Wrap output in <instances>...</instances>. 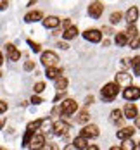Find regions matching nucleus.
Instances as JSON below:
<instances>
[{
    "label": "nucleus",
    "mask_w": 140,
    "mask_h": 150,
    "mask_svg": "<svg viewBox=\"0 0 140 150\" xmlns=\"http://www.w3.org/2000/svg\"><path fill=\"white\" fill-rule=\"evenodd\" d=\"M119 85L114 81V83H107V85H104L102 86V90H100V95H102V98L104 100H107V102H111V100H114L116 97H118V93H119Z\"/></svg>",
    "instance_id": "nucleus-1"
},
{
    "label": "nucleus",
    "mask_w": 140,
    "mask_h": 150,
    "mask_svg": "<svg viewBox=\"0 0 140 150\" xmlns=\"http://www.w3.org/2000/svg\"><path fill=\"white\" fill-rule=\"evenodd\" d=\"M61 112H62V114H66V116L76 114V112H78V102H76V100H73V98H66V100H62Z\"/></svg>",
    "instance_id": "nucleus-2"
},
{
    "label": "nucleus",
    "mask_w": 140,
    "mask_h": 150,
    "mask_svg": "<svg viewBox=\"0 0 140 150\" xmlns=\"http://www.w3.org/2000/svg\"><path fill=\"white\" fill-rule=\"evenodd\" d=\"M40 62L48 67V66H57V62H59V55L55 54V52H52V50H47L42 54V57H40Z\"/></svg>",
    "instance_id": "nucleus-3"
},
{
    "label": "nucleus",
    "mask_w": 140,
    "mask_h": 150,
    "mask_svg": "<svg viewBox=\"0 0 140 150\" xmlns=\"http://www.w3.org/2000/svg\"><path fill=\"white\" fill-rule=\"evenodd\" d=\"M69 129H71V126H69L66 121H57V122H54V126H52L54 135H57V136H66L69 133Z\"/></svg>",
    "instance_id": "nucleus-4"
},
{
    "label": "nucleus",
    "mask_w": 140,
    "mask_h": 150,
    "mask_svg": "<svg viewBox=\"0 0 140 150\" xmlns=\"http://www.w3.org/2000/svg\"><path fill=\"white\" fill-rule=\"evenodd\" d=\"M114 81L121 86V88H126V86H131V74H128V73H124V71H121V73H118L116 74V78H114Z\"/></svg>",
    "instance_id": "nucleus-5"
},
{
    "label": "nucleus",
    "mask_w": 140,
    "mask_h": 150,
    "mask_svg": "<svg viewBox=\"0 0 140 150\" xmlns=\"http://www.w3.org/2000/svg\"><path fill=\"white\" fill-rule=\"evenodd\" d=\"M83 38H85L87 42L99 43V42L102 40V31H99V30H87L85 33H83Z\"/></svg>",
    "instance_id": "nucleus-6"
},
{
    "label": "nucleus",
    "mask_w": 140,
    "mask_h": 150,
    "mask_svg": "<svg viewBox=\"0 0 140 150\" xmlns=\"http://www.w3.org/2000/svg\"><path fill=\"white\" fill-rule=\"evenodd\" d=\"M80 135L85 136L87 140H90V138H97V136H99V128H97L95 124H87V126L80 131Z\"/></svg>",
    "instance_id": "nucleus-7"
},
{
    "label": "nucleus",
    "mask_w": 140,
    "mask_h": 150,
    "mask_svg": "<svg viewBox=\"0 0 140 150\" xmlns=\"http://www.w3.org/2000/svg\"><path fill=\"white\" fill-rule=\"evenodd\" d=\"M123 97L126 98V100H139L140 98V88L139 86H126L123 91Z\"/></svg>",
    "instance_id": "nucleus-8"
},
{
    "label": "nucleus",
    "mask_w": 140,
    "mask_h": 150,
    "mask_svg": "<svg viewBox=\"0 0 140 150\" xmlns=\"http://www.w3.org/2000/svg\"><path fill=\"white\" fill-rule=\"evenodd\" d=\"M104 12V5L100 4V2H92L90 5H88V14L92 16L93 19H99L100 16Z\"/></svg>",
    "instance_id": "nucleus-9"
},
{
    "label": "nucleus",
    "mask_w": 140,
    "mask_h": 150,
    "mask_svg": "<svg viewBox=\"0 0 140 150\" xmlns=\"http://www.w3.org/2000/svg\"><path fill=\"white\" fill-rule=\"evenodd\" d=\"M124 117L126 119H135L137 116H139V109H137V105L135 104H131L130 100H128V104L124 105Z\"/></svg>",
    "instance_id": "nucleus-10"
},
{
    "label": "nucleus",
    "mask_w": 140,
    "mask_h": 150,
    "mask_svg": "<svg viewBox=\"0 0 140 150\" xmlns=\"http://www.w3.org/2000/svg\"><path fill=\"white\" fill-rule=\"evenodd\" d=\"M42 23H43V26L47 30H54V28H57L61 24V19L55 17V16H47L45 19H42Z\"/></svg>",
    "instance_id": "nucleus-11"
},
{
    "label": "nucleus",
    "mask_w": 140,
    "mask_h": 150,
    "mask_svg": "<svg viewBox=\"0 0 140 150\" xmlns=\"http://www.w3.org/2000/svg\"><path fill=\"white\" fill-rule=\"evenodd\" d=\"M5 50H7V57L12 60V62H16V60L21 59V52H19L12 43H7V45H5Z\"/></svg>",
    "instance_id": "nucleus-12"
},
{
    "label": "nucleus",
    "mask_w": 140,
    "mask_h": 150,
    "mask_svg": "<svg viewBox=\"0 0 140 150\" xmlns=\"http://www.w3.org/2000/svg\"><path fill=\"white\" fill-rule=\"evenodd\" d=\"M124 19H126V23H128V24H135V23H137V19H139V9H137V7H130V9L126 11Z\"/></svg>",
    "instance_id": "nucleus-13"
},
{
    "label": "nucleus",
    "mask_w": 140,
    "mask_h": 150,
    "mask_svg": "<svg viewBox=\"0 0 140 150\" xmlns=\"http://www.w3.org/2000/svg\"><path fill=\"white\" fill-rule=\"evenodd\" d=\"M45 76L48 79H57L59 76H62V69H59L57 66H48L45 69Z\"/></svg>",
    "instance_id": "nucleus-14"
},
{
    "label": "nucleus",
    "mask_w": 140,
    "mask_h": 150,
    "mask_svg": "<svg viewBox=\"0 0 140 150\" xmlns=\"http://www.w3.org/2000/svg\"><path fill=\"white\" fill-rule=\"evenodd\" d=\"M135 135V128H131V126H126V128H121L116 136L119 138V140H126V138H131V136Z\"/></svg>",
    "instance_id": "nucleus-15"
},
{
    "label": "nucleus",
    "mask_w": 140,
    "mask_h": 150,
    "mask_svg": "<svg viewBox=\"0 0 140 150\" xmlns=\"http://www.w3.org/2000/svg\"><path fill=\"white\" fill-rule=\"evenodd\" d=\"M31 149H43L45 147V136L43 135H35L33 136V140H31L30 143Z\"/></svg>",
    "instance_id": "nucleus-16"
},
{
    "label": "nucleus",
    "mask_w": 140,
    "mask_h": 150,
    "mask_svg": "<svg viewBox=\"0 0 140 150\" xmlns=\"http://www.w3.org/2000/svg\"><path fill=\"white\" fill-rule=\"evenodd\" d=\"M42 19H43V14L40 11H31V12H28V14L24 16L26 23H36V21H42Z\"/></svg>",
    "instance_id": "nucleus-17"
},
{
    "label": "nucleus",
    "mask_w": 140,
    "mask_h": 150,
    "mask_svg": "<svg viewBox=\"0 0 140 150\" xmlns=\"http://www.w3.org/2000/svg\"><path fill=\"white\" fill-rule=\"evenodd\" d=\"M76 35H78L76 26H68V28L64 30V33H62V38H64V40H73V38H76Z\"/></svg>",
    "instance_id": "nucleus-18"
},
{
    "label": "nucleus",
    "mask_w": 140,
    "mask_h": 150,
    "mask_svg": "<svg viewBox=\"0 0 140 150\" xmlns=\"http://www.w3.org/2000/svg\"><path fill=\"white\" fill-rule=\"evenodd\" d=\"M73 145H75V149H81V150H87V149H88V142H87V138H85V136H81V135L75 138Z\"/></svg>",
    "instance_id": "nucleus-19"
},
{
    "label": "nucleus",
    "mask_w": 140,
    "mask_h": 150,
    "mask_svg": "<svg viewBox=\"0 0 140 150\" xmlns=\"http://www.w3.org/2000/svg\"><path fill=\"white\" fill-rule=\"evenodd\" d=\"M128 35H126V31H121V33H118L116 35V45L118 47H124V45H128Z\"/></svg>",
    "instance_id": "nucleus-20"
},
{
    "label": "nucleus",
    "mask_w": 140,
    "mask_h": 150,
    "mask_svg": "<svg viewBox=\"0 0 140 150\" xmlns=\"http://www.w3.org/2000/svg\"><path fill=\"white\" fill-rule=\"evenodd\" d=\"M55 81V90L57 91H64L68 88V79L64 78V76H59L57 79H54Z\"/></svg>",
    "instance_id": "nucleus-21"
},
{
    "label": "nucleus",
    "mask_w": 140,
    "mask_h": 150,
    "mask_svg": "<svg viewBox=\"0 0 140 150\" xmlns=\"http://www.w3.org/2000/svg\"><path fill=\"white\" fill-rule=\"evenodd\" d=\"M76 122L78 124H85V122H88L90 121V116H88V112L87 110H80V112H76Z\"/></svg>",
    "instance_id": "nucleus-22"
},
{
    "label": "nucleus",
    "mask_w": 140,
    "mask_h": 150,
    "mask_svg": "<svg viewBox=\"0 0 140 150\" xmlns=\"http://www.w3.org/2000/svg\"><path fill=\"white\" fill-rule=\"evenodd\" d=\"M123 116H124V112H121L119 109H114V110L111 112V121H112L114 124H119V122L123 121Z\"/></svg>",
    "instance_id": "nucleus-23"
},
{
    "label": "nucleus",
    "mask_w": 140,
    "mask_h": 150,
    "mask_svg": "<svg viewBox=\"0 0 140 150\" xmlns=\"http://www.w3.org/2000/svg\"><path fill=\"white\" fill-rule=\"evenodd\" d=\"M33 136H35V131L26 128V133H24V136H23V147H30V143H31V140H33Z\"/></svg>",
    "instance_id": "nucleus-24"
},
{
    "label": "nucleus",
    "mask_w": 140,
    "mask_h": 150,
    "mask_svg": "<svg viewBox=\"0 0 140 150\" xmlns=\"http://www.w3.org/2000/svg\"><path fill=\"white\" fill-rule=\"evenodd\" d=\"M131 67H133L135 76H140V55H137V57L131 59Z\"/></svg>",
    "instance_id": "nucleus-25"
},
{
    "label": "nucleus",
    "mask_w": 140,
    "mask_h": 150,
    "mask_svg": "<svg viewBox=\"0 0 140 150\" xmlns=\"http://www.w3.org/2000/svg\"><path fill=\"white\" fill-rule=\"evenodd\" d=\"M126 35H128V40H131V38H135L140 33H139V30L135 28V24H130V28L126 30ZM128 43H130V42H128Z\"/></svg>",
    "instance_id": "nucleus-26"
},
{
    "label": "nucleus",
    "mask_w": 140,
    "mask_h": 150,
    "mask_svg": "<svg viewBox=\"0 0 140 150\" xmlns=\"http://www.w3.org/2000/svg\"><path fill=\"white\" fill-rule=\"evenodd\" d=\"M42 122H43V119H36V121H31L30 124L26 126L28 129H33V131H36V129H40L42 128Z\"/></svg>",
    "instance_id": "nucleus-27"
},
{
    "label": "nucleus",
    "mask_w": 140,
    "mask_h": 150,
    "mask_svg": "<svg viewBox=\"0 0 140 150\" xmlns=\"http://www.w3.org/2000/svg\"><path fill=\"white\" fill-rule=\"evenodd\" d=\"M121 19H123V14H121L119 11H118V12H112V14H111V24H118Z\"/></svg>",
    "instance_id": "nucleus-28"
},
{
    "label": "nucleus",
    "mask_w": 140,
    "mask_h": 150,
    "mask_svg": "<svg viewBox=\"0 0 140 150\" xmlns=\"http://www.w3.org/2000/svg\"><path fill=\"white\" fill-rule=\"evenodd\" d=\"M121 149H123V150H133V149H137V145H135L130 138H126V140H124V143L121 145Z\"/></svg>",
    "instance_id": "nucleus-29"
},
{
    "label": "nucleus",
    "mask_w": 140,
    "mask_h": 150,
    "mask_svg": "<svg viewBox=\"0 0 140 150\" xmlns=\"http://www.w3.org/2000/svg\"><path fill=\"white\" fill-rule=\"evenodd\" d=\"M33 90H35V93H42V91L45 90V83H43V81H38V83H35Z\"/></svg>",
    "instance_id": "nucleus-30"
},
{
    "label": "nucleus",
    "mask_w": 140,
    "mask_h": 150,
    "mask_svg": "<svg viewBox=\"0 0 140 150\" xmlns=\"http://www.w3.org/2000/svg\"><path fill=\"white\" fill-rule=\"evenodd\" d=\"M128 45L131 47V48H139V47H140V35H137L135 38H131Z\"/></svg>",
    "instance_id": "nucleus-31"
},
{
    "label": "nucleus",
    "mask_w": 140,
    "mask_h": 150,
    "mask_svg": "<svg viewBox=\"0 0 140 150\" xmlns=\"http://www.w3.org/2000/svg\"><path fill=\"white\" fill-rule=\"evenodd\" d=\"M28 45L31 47V50H33V52H35V54H38V52H40V50H42V47L38 45V43H36V42H33V40H28Z\"/></svg>",
    "instance_id": "nucleus-32"
},
{
    "label": "nucleus",
    "mask_w": 140,
    "mask_h": 150,
    "mask_svg": "<svg viewBox=\"0 0 140 150\" xmlns=\"http://www.w3.org/2000/svg\"><path fill=\"white\" fill-rule=\"evenodd\" d=\"M30 102H31V104H35V105H40L43 100H42V97H38V93H36V95H33V97H31Z\"/></svg>",
    "instance_id": "nucleus-33"
},
{
    "label": "nucleus",
    "mask_w": 140,
    "mask_h": 150,
    "mask_svg": "<svg viewBox=\"0 0 140 150\" xmlns=\"http://www.w3.org/2000/svg\"><path fill=\"white\" fill-rule=\"evenodd\" d=\"M33 69H35V62H33V60L24 62V71H33Z\"/></svg>",
    "instance_id": "nucleus-34"
},
{
    "label": "nucleus",
    "mask_w": 140,
    "mask_h": 150,
    "mask_svg": "<svg viewBox=\"0 0 140 150\" xmlns=\"http://www.w3.org/2000/svg\"><path fill=\"white\" fill-rule=\"evenodd\" d=\"M7 110V102H4V100H0V114H4Z\"/></svg>",
    "instance_id": "nucleus-35"
},
{
    "label": "nucleus",
    "mask_w": 140,
    "mask_h": 150,
    "mask_svg": "<svg viewBox=\"0 0 140 150\" xmlns=\"http://www.w3.org/2000/svg\"><path fill=\"white\" fill-rule=\"evenodd\" d=\"M9 5V0H0V11H5Z\"/></svg>",
    "instance_id": "nucleus-36"
},
{
    "label": "nucleus",
    "mask_w": 140,
    "mask_h": 150,
    "mask_svg": "<svg viewBox=\"0 0 140 150\" xmlns=\"http://www.w3.org/2000/svg\"><path fill=\"white\" fill-rule=\"evenodd\" d=\"M135 126H137V128L140 129V114L137 116V117H135Z\"/></svg>",
    "instance_id": "nucleus-37"
},
{
    "label": "nucleus",
    "mask_w": 140,
    "mask_h": 150,
    "mask_svg": "<svg viewBox=\"0 0 140 150\" xmlns=\"http://www.w3.org/2000/svg\"><path fill=\"white\" fill-rule=\"evenodd\" d=\"M62 23H64V26H66V28H68V26H71V21H69V19H64Z\"/></svg>",
    "instance_id": "nucleus-38"
},
{
    "label": "nucleus",
    "mask_w": 140,
    "mask_h": 150,
    "mask_svg": "<svg viewBox=\"0 0 140 150\" xmlns=\"http://www.w3.org/2000/svg\"><path fill=\"white\" fill-rule=\"evenodd\" d=\"M59 47H61V48H64V50H66V48H69V45H68V43H62V42L59 43Z\"/></svg>",
    "instance_id": "nucleus-39"
},
{
    "label": "nucleus",
    "mask_w": 140,
    "mask_h": 150,
    "mask_svg": "<svg viewBox=\"0 0 140 150\" xmlns=\"http://www.w3.org/2000/svg\"><path fill=\"white\" fill-rule=\"evenodd\" d=\"M92 102H93V97H92V95H90V97H88V98H87V102H85V104L88 105V104H92Z\"/></svg>",
    "instance_id": "nucleus-40"
},
{
    "label": "nucleus",
    "mask_w": 140,
    "mask_h": 150,
    "mask_svg": "<svg viewBox=\"0 0 140 150\" xmlns=\"http://www.w3.org/2000/svg\"><path fill=\"white\" fill-rule=\"evenodd\" d=\"M88 149H90V150H97L99 147H97V145H88Z\"/></svg>",
    "instance_id": "nucleus-41"
},
{
    "label": "nucleus",
    "mask_w": 140,
    "mask_h": 150,
    "mask_svg": "<svg viewBox=\"0 0 140 150\" xmlns=\"http://www.w3.org/2000/svg\"><path fill=\"white\" fill-rule=\"evenodd\" d=\"M4 64V55H2V52H0V66Z\"/></svg>",
    "instance_id": "nucleus-42"
},
{
    "label": "nucleus",
    "mask_w": 140,
    "mask_h": 150,
    "mask_svg": "<svg viewBox=\"0 0 140 150\" xmlns=\"http://www.w3.org/2000/svg\"><path fill=\"white\" fill-rule=\"evenodd\" d=\"M2 126H4V121H0V128H2Z\"/></svg>",
    "instance_id": "nucleus-43"
},
{
    "label": "nucleus",
    "mask_w": 140,
    "mask_h": 150,
    "mask_svg": "<svg viewBox=\"0 0 140 150\" xmlns=\"http://www.w3.org/2000/svg\"><path fill=\"white\" fill-rule=\"evenodd\" d=\"M137 149H140V142H139V145H137Z\"/></svg>",
    "instance_id": "nucleus-44"
},
{
    "label": "nucleus",
    "mask_w": 140,
    "mask_h": 150,
    "mask_svg": "<svg viewBox=\"0 0 140 150\" xmlns=\"http://www.w3.org/2000/svg\"><path fill=\"white\" fill-rule=\"evenodd\" d=\"M0 78H2V71H0Z\"/></svg>",
    "instance_id": "nucleus-45"
}]
</instances>
